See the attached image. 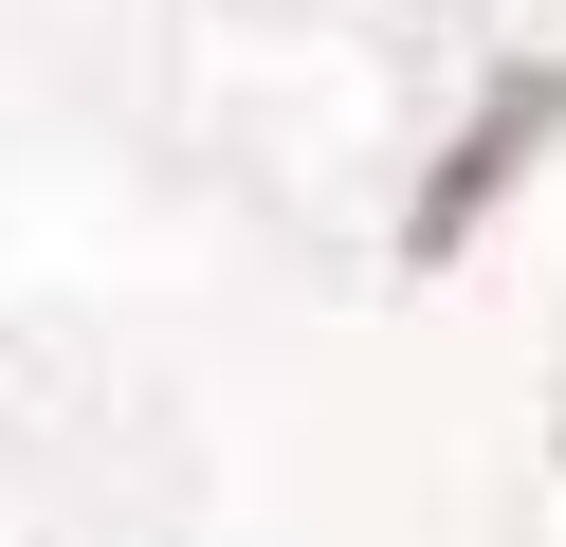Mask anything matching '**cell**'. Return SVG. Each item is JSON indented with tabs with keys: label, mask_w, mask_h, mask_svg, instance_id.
Segmentation results:
<instances>
[{
	"label": "cell",
	"mask_w": 566,
	"mask_h": 547,
	"mask_svg": "<svg viewBox=\"0 0 566 547\" xmlns=\"http://www.w3.org/2000/svg\"><path fill=\"white\" fill-rule=\"evenodd\" d=\"M548 128H566V73H548V55H512V73H493V109L439 146V182H420V255H457V238H475V219H493V182H512Z\"/></svg>",
	"instance_id": "6da1fadb"
}]
</instances>
